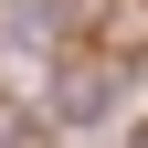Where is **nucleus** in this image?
Wrapping results in <instances>:
<instances>
[{"label":"nucleus","instance_id":"nucleus-1","mask_svg":"<svg viewBox=\"0 0 148 148\" xmlns=\"http://www.w3.org/2000/svg\"><path fill=\"white\" fill-rule=\"evenodd\" d=\"M127 85H138V74H127L116 53L74 42V53H53V95H42V116H53V127H116V116H127Z\"/></svg>","mask_w":148,"mask_h":148}]
</instances>
